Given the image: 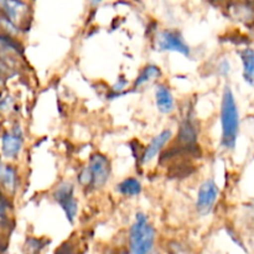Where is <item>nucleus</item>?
Returning a JSON list of instances; mask_svg holds the SVG:
<instances>
[{
	"mask_svg": "<svg viewBox=\"0 0 254 254\" xmlns=\"http://www.w3.org/2000/svg\"><path fill=\"white\" fill-rule=\"evenodd\" d=\"M112 175V164L108 156L102 153H94L89 156L86 166L77 175L78 185L83 189L97 191L107 185Z\"/></svg>",
	"mask_w": 254,
	"mask_h": 254,
	"instance_id": "obj_3",
	"label": "nucleus"
},
{
	"mask_svg": "<svg viewBox=\"0 0 254 254\" xmlns=\"http://www.w3.org/2000/svg\"><path fill=\"white\" fill-rule=\"evenodd\" d=\"M116 191L121 196L127 198L136 197L143 191V185H141L140 180L135 176H129V178L123 179L118 185L116 186Z\"/></svg>",
	"mask_w": 254,
	"mask_h": 254,
	"instance_id": "obj_11",
	"label": "nucleus"
},
{
	"mask_svg": "<svg viewBox=\"0 0 254 254\" xmlns=\"http://www.w3.org/2000/svg\"><path fill=\"white\" fill-rule=\"evenodd\" d=\"M45 245L37 238H31L29 242L26 243V251L29 254H40L44 250Z\"/></svg>",
	"mask_w": 254,
	"mask_h": 254,
	"instance_id": "obj_16",
	"label": "nucleus"
},
{
	"mask_svg": "<svg viewBox=\"0 0 254 254\" xmlns=\"http://www.w3.org/2000/svg\"><path fill=\"white\" fill-rule=\"evenodd\" d=\"M24 146V131L21 127L15 126L1 135V153L5 159H16Z\"/></svg>",
	"mask_w": 254,
	"mask_h": 254,
	"instance_id": "obj_7",
	"label": "nucleus"
},
{
	"mask_svg": "<svg viewBox=\"0 0 254 254\" xmlns=\"http://www.w3.org/2000/svg\"><path fill=\"white\" fill-rule=\"evenodd\" d=\"M179 139L183 144H191L196 143L197 139V133H196V128L191 121H184L183 124L180 126V130H179Z\"/></svg>",
	"mask_w": 254,
	"mask_h": 254,
	"instance_id": "obj_14",
	"label": "nucleus"
},
{
	"mask_svg": "<svg viewBox=\"0 0 254 254\" xmlns=\"http://www.w3.org/2000/svg\"><path fill=\"white\" fill-rule=\"evenodd\" d=\"M220 197V188L213 179H207L202 181L198 186L197 195H196L195 207L200 216H207L215 208Z\"/></svg>",
	"mask_w": 254,
	"mask_h": 254,
	"instance_id": "obj_5",
	"label": "nucleus"
},
{
	"mask_svg": "<svg viewBox=\"0 0 254 254\" xmlns=\"http://www.w3.org/2000/svg\"><path fill=\"white\" fill-rule=\"evenodd\" d=\"M156 46L159 51L176 52L185 57L191 56V49L184 40L183 35L173 30H164L156 37Z\"/></svg>",
	"mask_w": 254,
	"mask_h": 254,
	"instance_id": "obj_6",
	"label": "nucleus"
},
{
	"mask_svg": "<svg viewBox=\"0 0 254 254\" xmlns=\"http://www.w3.org/2000/svg\"><path fill=\"white\" fill-rule=\"evenodd\" d=\"M221 146L225 150H235L240 134L241 117L236 96L230 86H226L222 92L220 107Z\"/></svg>",
	"mask_w": 254,
	"mask_h": 254,
	"instance_id": "obj_1",
	"label": "nucleus"
},
{
	"mask_svg": "<svg viewBox=\"0 0 254 254\" xmlns=\"http://www.w3.org/2000/svg\"><path fill=\"white\" fill-rule=\"evenodd\" d=\"M127 252L129 254H155L156 230L148 216L138 212L127 235Z\"/></svg>",
	"mask_w": 254,
	"mask_h": 254,
	"instance_id": "obj_2",
	"label": "nucleus"
},
{
	"mask_svg": "<svg viewBox=\"0 0 254 254\" xmlns=\"http://www.w3.org/2000/svg\"><path fill=\"white\" fill-rule=\"evenodd\" d=\"M154 98L156 109L164 116H170L175 112V98L168 84L158 83L154 87Z\"/></svg>",
	"mask_w": 254,
	"mask_h": 254,
	"instance_id": "obj_9",
	"label": "nucleus"
},
{
	"mask_svg": "<svg viewBox=\"0 0 254 254\" xmlns=\"http://www.w3.org/2000/svg\"><path fill=\"white\" fill-rule=\"evenodd\" d=\"M102 1H103V0H91L92 5H98L99 2H102Z\"/></svg>",
	"mask_w": 254,
	"mask_h": 254,
	"instance_id": "obj_19",
	"label": "nucleus"
},
{
	"mask_svg": "<svg viewBox=\"0 0 254 254\" xmlns=\"http://www.w3.org/2000/svg\"><path fill=\"white\" fill-rule=\"evenodd\" d=\"M55 254H81V253L77 252L76 250H73V248L69 247V246H67V247H64V246H61L59 250H56Z\"/></svg>",
	"mask_w": 254,
	"mask_h": 254,
	"instance_id": "obj_18",
	"label": "nucleus"
},
{
	"mask_svg": "<svg viewBox=\"0 0 254 254\" xmlns=\"http://www.w3.org/2000/svg\"><path fill=\"white\" fill-rule=\"evenodd\" d=\"M171 139H173V130L171 129H164L155 136H153L140 154L141 165H148L151 161L155 160L156 156L160 155L163 149L168 145Z\"/></svg>",
	"mask_w": 254,
	"mask_h": 254,
	"instance_id": "obj_8",
	"label": "nucleus"
},
{
	"mask_svg": "<svg viewBox=\"0 0 254 254\" xmlns=\"http://www.w3.org/2000/svg\"><path fill=\"white\" fill-rule=\"evenodd\" d=\"M0 185L9 193H14L16 191L17 171L14 166L0 165Z\"/></svg>",
	"mask_w": 254,
	"mask_h": 254,
	"instance_id": "obj_13",
	"label": "nucleus"
},
{
	"mask_svg": "<svg viewBox=\"0 0 254 254\" xmlns=\"http://www.w3.org/2000/svg\"><path fill=\"white\" fill-rule=\"evenodd\" d=\"M242 64V76L248 86L254 87V47L246 46L238 51Z\"/></svg>",
	"mask_w": 254,
	"mask_h": 254,
	"instance_id": "obj_10",
	"label": "nucleus"
},
{
	"mask_svg": "<svg viewBox=\"0 0 254 254\" xmlns=\"http://www.w3.org/2000/svg\"><path fill=\"white\" fill-rule=\"evenodd\" d=\"M216 72H217L218 76L223 77V78H227L228 76L232 72V64H231L230 60L227 57H223L222 60L217 62V66H216Z\"/></svg>",
	"mask_w": 254,
	"mask_h": 254,
	"instance_id": "obj_15",
	"label": "nucleus"
},
{
	"mask_svg": "<svg viewBox=\"0 0 254 254\" xmlns=\"http://www.w3.org/2000/svg\"><path fill=\"white\" fill-rule=\"evenodd\" d=\"M161 74H163V72H161L160 67L156 66V64H146V66H144L143 69L139 72L138 77H136L135 81H134L133 83V88H140V87L145 86V84L150 83V82L156 81V79L160 78Z\"/></svg>",
	"mask_w": 254,
	"mask_h": 254,
	"instance_id": "obj_12",
	"label": "nucleus"
},
{
	"mask_svg": "<svg viewBox=\"0 0 254 254\" xmlns=\"http://www.w3.org/2000/svg\"><path fill=\"white\" fill-rule=\"evenodd\" d=\"M55 202L61 207L69 223H73L78 215V200L76 197V186L71 181H62L52 192Z\"/></svg>",
	"mask_w": 254,
	"mask_h": 254,
	"instance_id": "obj_4",
	"label": "nucleus"
},
{
	"mask_svg": "<svg viewBox=\"0 0 254 254\" xmlns=\"http://www.w3.org/2000/svg\"><path fill=\"white\" fill-rule=\"evenodd\" d=\"M127 86H128V81H127L126 77L121 76L119 78H117L116 84L112 87V92L114 93V96H119L127 88Z\"/></svg>",
	"mask_w": 254,
	"mask_h": 254,
	"instance_id": "obj_17",
	"label": "nucleus"
}]
</instances>
